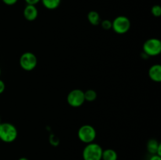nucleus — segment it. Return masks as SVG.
Here are the masks:
<instances>
[{"label":"nucleus","instance_id":"obj_1","mask_svg":"<svg viewBox=\"0 0 161 160\" xmlns=\"http://www.w3.org/2000/svg\"><path fill=\"white\" fill-rule=\"evenodd\" d=\"M18 132L14 124L10 122L0 123V140L5 143H12L17 139Z\"/></svg>","mask_w":161,"mask_h":160},{"label":"nucleus","instance_id":"obj_2","mask_svg":"<svg viewBox=\"0 0 161 160\" xmlns=\"http://www.w3.org/2000/svg\"><path fill=\"white\" fill-rule=\"evenodd\" d=\"M103 149L96 143L86 144L83 151V160H102Z\"/></svg>","mask_w":161,"mask_h":160},{"label":"nucleus","instance_id":"obj_3","mask_svg":"<svg viewBox=\"0 0 161 160\" xmlns=\"http://www.w3.org/2000/svg\"><path fill=\"white\" fill-rule=\"evenodd\" d=\"M143 53L148 56H158L161 53V42L160 39L151 38L143 44Z\"/></svg>","mask_w":161,"mask_h":160},{"label":"nucleus","instance_id":"obj_4","mask_svg":"<svg viewBox=\"0 0 161 160\" xmlns=\"http://www.w3.org/2000/svg\"><path fill=\"white\" fill-rule=\"evenodd\" d=\"M131 24L128 17L125 16H118L112 21V28L116 33L123 35L130 30Z\"/></svg>","mask_w":161,"mask_h":160},{"label":"nucleus","instance_id":"obj_5","mask_svg":"<svg viewBox=\"0 0 161 160\" xmlns=\"http://www.w3.org/2000/svg\"><path fill=\"white\" fill-rule=\"evenodd\" d=\"M78 137L82 142L85 144H90V143L94 142L96 138V130L94 127L89 124H85L83 125L78 130Z\"/></svg>","mask_w":161,"mask_h":160},{"label":"nucleus","instance_id":"obj_6","mask_svg":"<svg viewBox=\"0 0 161 160\" xmlns=\"http://www.w3.org/2000/svg\"><path fill=\"white\" fill-rule=\"evenodd\" d=\"M20 66L23 70L31 72L34 70L38 64L37 56L31 52H25L20 56L19 60Z\"/></svg>","mask_w":161,"mask_h":160},{"label":"nucleus","instance_id":"obj_7","mask_svg":"<svg viewBox=\"0 0 161 160\" xmlns=\"http://www.w3.org/2000/svg\"><path fill=\"white\" fill-rule=\"evenodd\" d=\"M67 102L72 108H79L85 102L84 92L80 89L71 90L67 96Z\"/></svg>","mask_w":161,"mask_h":160},{"label":"nucleus","instance_id":"obj_8","mask_svg":"<svg viewBox=\"0 0 161 160\" xmlns=\"http://www.w3.org/2000/svg\"><path fill=\"white\" fill-rule=\"evenodd\" d=\"M38 9L35 5H26L23 11V15L25 18L28 21H33L38 17Z\"/></svg>","mask_w":161,"mask_h":160},{"label":"nucleus","instance_id":"obj_9","mask_svg":"<svg viewBox=\"0 0 161 160\" xmlns=\"http://www.w3.org/2000/svg\"><path fill=\"white\" fill-rule=\"evenodd\" d=\"M149 76L151 80L155 83L161 82V65L159 64H153L149 69Z\"/></svg>","mask_w":161,"mask_h":160},{"label":"nucleus","instance_id":"obj_10","mask_svg":"<svg viewBox=\"0 0 161 160\" xmlns=\"http://www.w3.org/2000/svg\"><path fill=\"white\" fill-rule=\"evenodd\" d=\"M147 151L152 155H157L161 156V144L157 140L150 139L147 143Z\"/></svg>","mask_w":161,"mask_h":160},{"label":"nucleus","instance_id":"obj_11","mask_svg":"<svg viewBox=\"0 0 161 160\" xmlns=\"http://www.w3.org/2000/svg\"><path fill=\"white\" fill-rule=\"evenodd\" d=\"M87 19L90 24L94 25V26H97V25L100 24L101 23L100 14L97 11H90L87 14Z\"/></svg>","mask_w":161,"mask_h":160},{"label":"nucleus","instance_id":"obj_12","mask_svg":"<svg viewBox=\"0 0 161 160\" xmlns=\"http://www.w3.org/2000/svg\"><path fill=\"white\" fill-rule=\"evenodd\" d=\"M118 155L116 152L113 149L108 148L103 150L102 155V160H117Z\"/></svg>","mask_w":161,"mask_h":160},{"label":"nucleus","instance_id":"obj_13","mask_svg":"<svg viewBox=\"0 0 161 160\" xmlns=\"http://www.w3.org/2000/svg\"><path fill=\"white\" fill-rule=\"evenodd\" d=\"M40 2H42V5L46 9L53 10L58 8V6L61 4V0H41Z\"/></svg>","mask_w":161,"mask_h":160},{"label":"nucleus","instance_id":"obj_14","mask_svg":"<svg viewBox=\"0 0 161 160\" xmlns=\"http://www.w3.org/2000/svg\"><path fill=\"white\" fill-rule=\"evenodd\" d=\"M97 97V94L95 90L94 89H87L84 92V98L85 101L92 102L96 100Z\"/></svg>","mask_w":161,"mask_h":160},{"label":"nucleus","instance_id":"obj_15","mask_svg":"<svg viewBox=\"0 0 161 160\" xmlns=\"http://www.w3.org/2000/svg\"><path fill=\"white\" fill-rule=\"evenodd\" d=\"M151 13L154 17H160L161 15V7L159 5H154L151 9Z\"/></svg>","mask_w":161,"mask_h":160},{"label":"nucleus","instance_id":"obj_16","mask_svg":"<svg viewBox=\"0 0 161 160\" xmlns=\"http://www.w3.org/2000/svg\"><path fill=\"white\" fill-rule=\"evenodd\" d=\"M101 25H102V28L104 30H110L112 28V21L109 20H104L101 22Z\"/></svg>","mask_w":161,"mask_h":160},{"label":"nucleus","instance_id":"obj_17","mask_svg":"<svg viewBox=\"0 0 161 160\" xmlns=\"http://www.w3.org/2000/svg\"><path fill=\"white\" fill-rule=\"evenodd\" d=\"M50 142L52 145L57 146L59 144V139L54 134H51L50 136Z\"/></svg>","mask_w":161,"mask_h":160},{"label":"nucleus","instance_id":"obj_18","mask_svg":"<svg viewBox=\"0 0 161 160\" xmlns=\"http://www.w3.org/2000/svg\"><path fill=\"white\" fill-rule=\"evenodd\" d=\"M2 1L4 4L7 5V6H13V5H15L18 0H2Z\"/></svg>","mask_w":161,"mask_h":160},{"label":"nucleus","instance_id":"obj_19","mask_svg":"<svg viewBox=\"0 0 161 160\" xmlns=\"http://www.w3.org/2000/svg\"><path fill=\"white\" fill-rule=\"evenodd\" d=\"M5 89H6V84H5V83L3 80L0 79V94H2L4 92Z\"/></svg>","mask_w":161,"mask_h":160},{"label":"nucleus","instance_id":"obj_20","mask_svg":"<svg viewBox=\"0 0 161 160\" xmlns=\"http://www.w3.org/2000/svg\"><path fill=\"white\" fill-rule=\"evenodd\" d=\"M25 1L28 5H35V6H36V5L38 4L41 0H25Z\"/></svg>","mask_w":161,"mask_h":160},{"label":"nucleus","instance_id":"obj_21","mask_svg":"<svg viewBox=\"0 0 161 160\" xmlns=\"http://www.w3.org/2000/svg\"><path fill=\"white\" fill-rule=\"evenodd\" d=\"M149 160H161V156H159L157 155H153L149 158Z\"/></svg>","mask_w":161,"mask_h":160},{"label":"nucleus","instance_id":"obj_22","mask_svg":"<svg viewBox=\"0 0 161 160\" xmlns=\"http://www.w3.org/2000/svg\"><path fill=\"white\" fill-rule=\"evenodd\" d=\"M18 160H29V159H28V158H24V157H23V158H20Z\"/></svg>","mask_w":161,"mask_h":160},{"label":"nucleus","instance_id":"obj_23","mask_svg":"<svg viewBox=\"0 0 161 160\" xmlns=\"http://www.w3.org/2000/svg\"><path fill=\"white\" fill-rule=\"evenodd\" d=\"M0 75H1V68H0Z\"/></svg>","mask_w":161,"mask_h":160},{"label":"nucleus","instance_id":"obj_24","mask_svg":"<svg viewBox=\"0 0 161 160\" xmlns=\"http://www.w3.org/2000/svg\"><path fill=\"white\" fill-rule=\"evenodd\" d=\"M0 123H1V119H0Z\"/></svg>","mask_w":161,"mask_h":160}]
</instances>
